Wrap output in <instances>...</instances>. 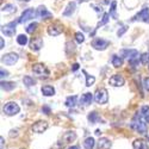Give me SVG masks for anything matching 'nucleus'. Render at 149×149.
Wrapping results in <instances>:
<instances>
[{
	"instance_id": "f257e3e1",
	"label": "nucleus",
	"mask_w": 149,
	"mask_h": 149,
	"mask_svg": "<svg viewBox=\"0 0 149 149\" xmlns=\"http://www.w3.org/2000/svg\"><path fill=\"white\" fill-rule=\"evenodd\" d=\"M130 127H131V129H134L135 131H137L140 134H146L147 132V124L142 119L140 113L135 115V117L132 118V120L130 123Z\"/></svg>"
},
{
	"instance_id": "f03ea898",
	"label": "nucleus",
	"mask_w": 149,
	"mask_h": 149,
	"mask_svg": "<svg viewBox=\"0 0 149 149\" xmlns=\"http://www.w3.org/2000/svg\"><path fill=\"white\" fill-rule=\"evenodd\" d=\"M3 111H4V113L7 115V116H15L17 113H19V111H20V107L17 103L15 102H8L4 105L3 107Z\"/></svg>"
},
{
	"instance_id": "7ed1b4c3",
	"label": "nucleus",
	"mask_w": 149,
	"mask_h": 149,
	"mask_svg": "<svg viewBox=\"0 0 149 149\" xmlns=\"http://www.w3.org/2000/svg\"><path fill=\"white\" fill-rule=\"evenodd\" d=\"M32 72H33L35 75L40 77V78H48L49 74H50L49 69H48L43 63H36V65H33Z\"/></svg>"
},
{
	"instance_id": "20e7f679",
	"label": "nucleus",
	"mask_w": 149,
	"mask_h": 149,
	"mask_svg": "<svg viewBox=\"0 0 149 149\" xmlns=\"http://www.w3.org/2000/svg\"><path fill=\"white\" fill-rule=\"evenodd\" d=\"M94 100L98 103V104H106L107 100H109V93H107V90L105 88H100L94 94Z\"/></svg>"
},
{
	"instance_id": "39448f33",
	"label": "nucleus",
	"mask_w": 149,
	"mask_h": 149,
	"mask_svg": "<svg viewBox=\"0 0 149 149\" xmlns=\"http://www.w3.org/2000/svg\"><path fill=\"white\" fill-rule=\"evenodd\" d=\"M120 57H124V58H128L129 62L132 61V60H136L139 58V52L135 50V49H123V50H120L119 53Z\"/></svg>"
},
{
	"instance_id": "423d86ee",
	"label": "nucleus",
	"mask_w": 149,
	"mask_h": 149,
	"mask_svg": "<svg viewBox=\"0 0 149 149\" xmlns=\"http://www.w3.org/2000/svg\"><path fill=\"white\" fill-rule=\"evenodd\" d=\"M36 15H37V12H36L33 8H26V10L22 13V16L19 17L18 23H19V24H24V23H26L28 20H30L31 18H33Z\"/></svg>"
},
{
	"instance_id": "0eeeda50",
	"label": "nucleus",
	"mask_w": 149,
	"mask_h": 149,
	"mask_svg": "<svg viewBox=\"0 0 149 149\" xmlns=\"http://www.w3.org/2000/svg\"><path fill=\"white\" fill-rule=\"evenodd\" d=\"M18 58H19L18 54H16V53H8V54H5L3 56L1 61H3V63L6 65V66H12V65H15L16 62L18 61Z\"/></svg>"
},
{
	"instance_id": "6e6552de",
	"label": "nucleus",
	"mask_w": 149,
	"mask_h": 149,
	"mask_svg": "<svg viewBox=\"0 0 149 149\" xmlns=\"http://www.w3.org/2000/svg\"><path fill=\"white\" fill-rule=\"evenodd\" d=\"M48 127H49L48 122H45V120H38V122H36L33 125H32L31 130L33 132H36V134H43L48 129Z\"/></svg>"
},
{
	"instance_id": "1a4fd4ad",
	"label": "nucleus",
	"mask_w": 149,
	"mask_h": 149,
	"mask_svg": "<svg viewBox=\"0 0 149 149\" xmlns=\"http://www.w3.org/2000/svg\"><path fill=\"white\" fill-rule=\"evenodd\" d=\"M1 32L7 37L15 36V33H16V23L12 22V23L6 24V25H3L1 26Z\"/></svg>"
},
{
	"instance_id": "9d476101",
	"label": "nucleus",
	"mask_w": 149,
	"mask_h": 149,
	"mask_svg": "<svg viewBox=\"0 0 149 149\" xmlns=\"http://www.w3.org/2000/svg\"><path fill=\"white\" fill-rule=\"evenodd\" d=\"M110 42L104 40V38H95L92 42V47L95 49V50H105V49L109 47Z\"/></svg>"
},
{
	"instance_id": "9b49d317",
	"label": "nucleus",
	"mask_w": 149,
	"mask_h": 149,
	"mask_svg": "<svg viewBox=\"0 0 149 149\" xmlns=\"http://www.w3.org/2000/svg\"><path fill=\"white\" fill-rule=\"evenodd\" d=\"M109 84L111 86H113V87H122V86L125 84V80H124V78L122 75H119V74H115V75L110 78Z\"/></svg>"
},
{
	"instance_id": "f8f14e48",
	"label": "nucleus",
	"mask_w": 149,
	"mask_h": 149,
	"mask_svg": "<svg viewBox=\"0 0 149 149\" xmlns=\"http://www.w3.org/2000/svg\"><path fill=\"white\" fill-rule=\"evenodd\" d=\"M132 20H140V22H144V23H149V8L144 7L142 8L137 15H136Z\"/></svg>"
},
{
	"instance_id": "ddd939ff",
	"label": "nucleus",
	"mask_w": 149,
	"mask_h": 149,
	"mask_svg": "<svg viewBox=\"0 0 149 149\" xmlns=\"http://www.w3.org/2000/svg\"><path fill=\"white\" fill-rule=\"evenodd\" d=\"M62 31H63V28L58 23H54L48 28V33L50 36H58L60 33H62Z\"/></svg>"
},
{
	"instance_id": "4468645a",
	"label": "nucleus",
	"mask_w": 149,
	"mask_h": 149,
	"mask_svg": "<svg viewBox=\"0 0 149 149\" xmlns=\"http://www.w3.org/2000/svg\"><path fill=\"white\" fill-rule=\"evenodd\" d=\"M37 16H38L40 18H44V19H49V18H53V13L50 11H48V8L45 6H38V8H37Z\"/></svg>"
},
{
	"instance_id": "2eb2a0df",
	"label": "nucleus",
	"mask_w": 149,
	"mask_h": 149,
	"mask_svg": "<svg viewBox=\"0 0 149 149\" xmlns=\"http://www.w3.org/2000/svg\"><path fill=\"white\" fill-rule=\"evenodd\" d=\"M43 47V40L41 37H35L30 41V49L33 52H38L40 49H42Z\"/></svg>"
},
{
	"instance_id": "dca6fc26",
	"label": "nucleus",
	"mask_w": 149,
	"mask_h": 149,
	"mask_svg": "<svg viewBox=\"0 0 149 149\" xmlns=\"http://www.w3.org/2000/svg\"><path fill=\"white\" fill-rule=\"evenodd\" d=\"M75 8H77V4L74 1H70L68 3V5L66 6V8L63 10V12H62V15H63L65 17H69L72 16L74 12H75Z\"/></svg>"
},
{
	"instance_id": "f3484780",
	"label": "nucleus",
	"mask_w": 149,
	"mask_h": 149,
	"mask_svg": "<svg viewBox=\"0 0 149 149\" xmlns=\"http://www.w3.org/2000/svg\"><path fill=\"white\" fill-rule=\"evenodd\" d=\"M77 140V134L74 131H67L63 136H62V141H63V143H70L73 141Z\"/></svg>"
},
{
	"instance_id": "a211bd4d",
	"label": "nucleus",
	"mask_w": 149,
	"mask_h": 149,
	"mask_svg": "<svg viewBox=\"0 0 149 149\" xmlns=\"http://www.w3.org/2000/svg\"><path fill=\"white\" fill-rule=\"evenodd\" d=\"M111 146H112V143L106 137H102L98 141V149H111Z\"/></svg>"
},
{
	"instance_id": "6ab92c4d",
	"label": "nucleus",
	"mask_w": 149,
	"mask_h": 149,
	"mask_svg": "<svg viewBox=\"0 0 149 149\" xmlns=\"http://www.w3.org/2000/svg\"><path fill=\"white\" fill-rule=\"evenodd\" d=\"M92 100H93V95H92V93H84L81 97H80V104H82V105H90L91 103H92Z\"/></svg>"
},
{
	"instance_id": "aec40b11",
	"label": "nucleus",
	"mask_w": 149,
	"mask_h": 149,
	"mask_svg": "<svg viewBox=\"0 0 149 149\" xmlns=\"http://www.w3.org/2000/svg\"><path fill=\"white\" fill-rule=\"evenodd\" d=\"M41 91H42V94L45 95V97H52V95L55 94V88L50 85H44L41 88Z\"/></svg>"
},
{
	"instance_id": "412c9836",
	"label": "nucleus",
	"mask_w": 149,
	"mask_h": 149,
	"mask_svg": "<svg viewBox=\"0 0 149 149\" xmlns=\"http://www.w3.org/2000/svg\"><path fill=\"white\" fill-rule=\"evenodd\" d=\"M132 147L134 149H149L148 143L144 140H135L132 142Z\"/></svg>"
},
{
	"instance_id": "4be33fe9",
	"label": "nucleus",
	"mask_w": 149,
	"mask_h": 149,
	"mask_svg": "<svg viewBox=\"0 0 149 149\" xmlns=\"http://www.w3.org/2000/svg\"><path fill=\"white\" fill-rule=\"evenodd\" d=\"M1 88L4 91H12L16 88V82H11V81H1Z\"/></svg>"
},
{
	"instance_id": "5701e85b",
	"label": "nucleus",
	"mask_w": 149,
	"mask_h": 149,
	"mask_svg": "<svg viewBox=\"0 0 149 149\" xmlns=\"http://www.w3.org/2000/svg\"><path fill=\"white\" fill-rule=\"evenodd\" d=\"M77 102H78V97L77 95H69V97H67L65 104L68 107H74L77 105Z\"/></svg>"
},
{
	"instance_id": "b1692460",
	"label": "nucleus",
	"mask_w": 149,
	"mask_h": 149,
	"mask_svg": "<svg viewBox=\"0 0 149 149\" xmlns=\"http://www.w3.org/2000/svg\"><path fill=\"white\" fill-rule=\"evenodd\" d=\"M141 117L146 122V124H149V106H142L141 109Z\"/></svg>"
},
{
	"instance_id": "393cba45",
	"label": "nucleus",
	"mask_w": 149,
	"mask_h": 149,
	"mask_svg": "<svg viewBox=\"0 0 149 149\" xmlns=\"http://www.w3.org/2000/svg\"><path fill=\"white\" fill-rule=\"evenodd\" d=\"M16 10H17V7H16L13 4H6V5H4L3 8H1L3 13H6V15L13 13V12H16Z\"/></svg>"
},
{
	"instance_id": "a878e982",
	"label": "nucleus",
	"mask_w": 149,
	"mask_h": 149,
	"mask_svg": "<svg viewBox=\"0 0 149 149\" xmlns=\"http://www.w3.org/2000/svg\"><path fill=\"white\" fill-rule=\"evenodd\" d=\"M116 10H117V1H115V0H113V1L111 3V5H110V12H109V15L112 17L113 19H117L118 18Z\"/></svg>"
},
{
	"instance_id": "bb28decb",
	"label": "nucleus",
	"mask_w": 149,
	"mask_h": 149,
	"mask_svg": "<svg viewBox=\"0 0 149 149\" xmlns=\"http://www.w3.org/2000/svg\"><path fill=\"white\" fill-rule=\"evenodd\" d=\"M111 62H112V66L116 67V68H119V67L123 66V58L120 56H117V55L112 56V61Z\"/></svg>"
},
{
	"instance_id": "cd10ccee",
	"label": "nucleus",
	"mask_w": 149,
	"mask_h": 149,
	"mask_svg": "<svg viewBox=\"0 0 149 149\" xmlns=\"http://www.w3.org/2000/svg\"><path fill=\"white\" fill-rule=\"evenodd\" d=\"M87 119L91 122V123H98L100 122V116H99L95 111H93V112H90L88 116H87Z\"/></svg>"
},
{
	"instance_id": "c85d7f7f",
	"label": "nucleus",
	"mask_w": 149,
	"mask_h": 149,
	"mask_svg": "<svg viewBox=\"0 0 149 149\" xmlns=\"http://www.w3.org/2000/svg\"><path fill=\"white\" fill-rule=\"evenodd\" d=\"M16 41H17V43H18L19 45H22V47L26 45L28 42H29L26 35H18V36H17V38H16Z\"/></svg>"
},
{
	"instance_id": "c756f323",
	"label": "nucleus",
	"mask_w": 149,
	"mask_h": 149,
	"mask_svg": "<svg viewBox=\"0 0 149 149\" xmlns=\"http://www.w3.org/2000/svg\"><path fill=\"white\" fill-rule=\"evenodd\" d=\"M94 147V139L93 137H87L84 141V148L85 149H93Z\"/></svg>"
},
{
	"instance_id": "7c9ffc66",
	"label": "nucleus",
	"mask_w": 149,
	"mask_h": 149,
	"mask_svg": "<svg viewBox=\"0 0 149 149\" xmlns=\"http://www.w3.org/2000/svg\"><path fill=\"white\" fill-rule=\"evenodd\" d=\"M23 82H24V85H25L26 87H31V86H35V84H36V80H35L33 78H31V77L26 75V77H24V79H23Z\"/></svg>"
},
{
	"instance_id": "2f4dec72",
	"label": "nucleus",
	"mask_w": 149,
	"mask_h": 149,
	"mask_svg": "<svg viewBox=\"0 0 149 149\" xmlns=\"http://www.w3.org/2000/svg\"><path fill=\"white\" fill-rule=\"evenodd\" d=\"M84 74L86 75V86H87V87H91V86L95 82V78L93 75H88V74L86 73L85 70H84Z\"/></svg>"
},
{
	"instance_id": "473e14b6",
	"label": "nucleus",
	"mask_w": 149,
	"mask_h": 149,
	"mask_svg": "<svg viewBox=\"0 0 149 149\" xmlns=\"http://www.w3.org/2000/svg\"><path fill=\"white\" fill-rule=\"evenodd\" d=\"M37 26H38V23H36V22H33V23H31V24H29V25L26 26V32L28 33H33L36 30H37Z\"/></svg>"
},
{
	"instance_id": "72a5a7b5",
	"label": "nucleus",
	"mask_w": 149,
	"mask_h": 149,
	"mask_svg": "<svg viewBox=\"0 0 149 149\" xmlns=\"http://www.w3.org/2000/svg\"><path fill=\"white\" fill-rule=\"evenodd\" d=\"M140 60H141V63H142V65H148V62H149V52L143 53V54L140 56Z\"/></svg>"
},
{
	"instance_id": "f704fd0d",
	"label": "nucleus",
	"mask_w": 149,
	"mask_h": 149,
	"mask_svg": "<svg viewBox=\"0 0 149 149\" xmlns=\"http://www.w3.org/2000/svg\"><path fill=\"white\" fill-rule=\"evenodd\" d=\"M109 17H110V15L109 13H104V16H103V19L98 23V25H97V29L98 28H100V26H103V25H105V24H107V22H109Z\"/></svg>"
},
{
	"instance_id": "c9c22d12",
	"label": "nucleus",
	"mask_w": 149,
	"mask_h": 149,
	"mask_svg": "<svg viewBox=\"0 0 149 149\" xmlns=\"http://www.w3.org/2000/svg\"><path fill=\"white\" fill-rule=\"evenodd\" d=\"M75 41H77L79 44L84 43V42H85V36H84V33H81V32H75Z\"/></svg>"
},
{
	"instance_id": "e433bc0d",
	"label": "nucleus",
	"mask_w": 149,
	"mask_h": 149,
	"mask_svg": "<svg viewBox=\"0 0 149 149\" xmlns=\"http://www.w3.org/2000/svg\"><path fill=\"white\" fill-rule=\"evenodd\" d=\"M127 30H128V26H125V25L120 26V29H118V31H117V36H118V37H122L124 33L127 32Z\"/></svg>"
},
{
	"instance_id": "4c0bfd02",
	"label": "nucleus",
	"mask_w": 149,
	"mask_h": 149,
	"mask_svg": "<svg viewBox=\"0 0 149 149\" xmlns=\"http://www.w3.org/2000/svg\"><path fill=\"white\" fill-rule=\"evenodd\" d=\"M143 86H144V88L149 92V77L143 79Z\"/></svg>"
},
{
	"instance_id": "58836bf2",
	"label": "nucleus",
	"mask_w": 149,
	"mask_h": 149,
	"mask_svg": "<svg viewBox=\"0 0 149 149\" xmlns=\"http://www.w3.org/2000/svg\"><path fill=\"white\" fill-rule=\"evenodd\" d=\"M91 6H92V7H93V8H94V10L97 11V12H103V8H102V6H99V5H95V4H92Z\"/></svg>"
},
{
	"instance_id": "ea45409f",
	"label": "nucleus",
	"mask_w": 149,
	"mask_h": 149,
	"mask_svg": "<svg viewBox=\"0 0 149 149\" xmlns=\"http://www.w3.org/2000/svg\"><path fill=\"white\" fill-rule=\"evenodd\" d=\"M42 112H44L45 115H49V113H50V107L43 106V107H42Z\"/></svg>"
},
{
	"instance_id": "a19ab883",
	"label": "nucleus",
	"mask_w": 149,
	"mask_h": 149,
	"mask_svg": "<svg viewBox=\"0 0 149 149\" xmlns=\"http://www.w3.org/2000/svg\"><path fill=\"white\" fill-rule=\"evenodd\" d=\"M10 136L11 137H13V136L16 137V136H18V130H11L10 131Z\"/></svg>"
},
{
	"instance_id": "79ce46f5",
	"label": "nucleus",
	"mask_w": 149,
	"mask_h": 149,
	"mask_svg": "<svg viewBox=\"0 0 149 149\" xmlns=\"http://www.w3.org/2000/svg\"><path fill=\"white\" fill-rule=\"evenodd\" d=\"M5 77H8V72H7V70H4V69H1V78L4 79Z\"/></svg>"
},
{
	"instance_id": "37998d69",
	"label": "nucleus",
	"mask_w": 149,
	"mask_h": 149,
	"mask_svg": "<svg viewBox=\"0 0 149 149\" xmlns=\"http://www.w3.org/2000/svg\"><path fill=\"white\" fill-rule=\"evenodd\" d=\"M78 69H79V63H74L73 67H72V70H73V72H77Z\"/></svg>"
},
{
	"instance_id": "c03bdc74",
	"label": "nucleus",
	"mask_w": 149,
	"mask_h": 149,
	"mask_svg": "<svg viewBox=\"0 0 149 149\" xmlns=\"http://www.w3.org/2000/svg\"><path fill=\"white\" fill-rule=\"evenodd\" d=\"M0 43H1V47H0V49H4V47H5V44H4V38H1Z\"/></svg>"
},
{
	"instance_id": "a18cd8bd",
	"label": "nucleus",
	"mask_w": 149,
	"mask_h": 149,
	"mask_svg": "<svg viewBox=\"0 0 149 149\" xmlns=\"http://www.w3.org/2000/svg\"><path fill=\"white\" fill-rule=\"evenodd\" d=\"M68 149H80V148H79L78 146H72V147H69Z\"/></svg>"
},
{
	"instance_id": "49530a36",
	"label": "nucleus",
	"mask_w": 149,
	"mask_h": 149,
	"mask_svg": "<svg viewBox=\"0 0 149 149\" xmlns=\"http://www.w3.org/2000/svg\"><path fill=\"white\" fill-rule=\"evenodd\" d=\"M100 134H102V131H100V130H95V135H97V136H99Z\"/></svg>"
},
{
	"instance_id": "de8ad7c7",
	"label": "nucleus",
	"mask_w": 149,
	"mask_h": 149,
	"mask_svg": "<svg viewBox=\"0 0 149 149\" xmlns=\"http://www.w3.org/2000/svg\"><path fill=\"white\" fill-rule=\"evenodd\" d=\"M0 141H1V143H0V144H1V148H3V147H4V137L0 139Z\"/></svg>"
},
{
	"instance_id": "09e8293b",
	"label": "nucleus",
	"mask_w": 149,
	"mask_h": 149,
	"mask_svg": "<svg viewBox=\"0 0 149 149\" xmlns=\"http://www.w3.org/2000/svg\"><path fill=\"white\" fill-rule=\"evenodd\" d=\"M25 1H29V0H25Z\"/></svg>"
},
{
	"instance_id": "8fccbe9b",
	"label": "nucleus",
	"mask_w": 149,
	"mask_h": 149,
	"mask_svg": "<svg viewBox=\"0 0 149 149\" xmlns=\"http://www.w3.org/2000/svg\"><path fill=\"white\" fill-rule=\"evenodd\" d=\"M148 68H149V65H148Z\"/></svg>"
}]
</instances>
